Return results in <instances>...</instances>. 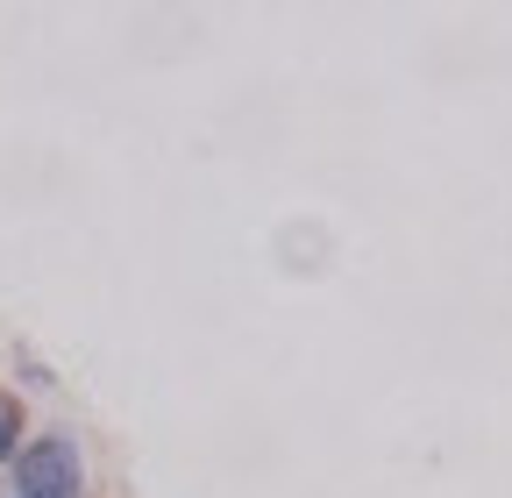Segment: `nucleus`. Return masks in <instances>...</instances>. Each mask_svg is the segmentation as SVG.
Wrapping results in <instances>:
<instances>
[{
	"instance_id": "obj_1",
	"label": "nucleus",
	"mask_w": 512,
	"mask_h": 498,
	"mask_svg": "<svg viewBox=\"0 0 512 498\" xmlns=\"http://www.w3.org/2000/svg\"><path fill=\"white\" fill-rule=\"evenodd\" d=\"M86 449L64 427H36L8 463V498H86Z\"/></svg>"
},
{
	"instance_id": "obj_2",
	"label": "nucleus",
	"mask_w": 512,
	"mask_h": 498,
	"mask_svg": "<svg viewBox=\"0 0 512 498\" xmlns=\"http://www.w3.org/2000/svg\"><path fill=\"white\" fill-rule=\"evenodd\" d=\"M29 399L15 392V385H0V470H8L15 456H22V442H29Z\"/></svg>"
},
{
	"instance_id": "obj_3",
	"label": "nucleus",
	"mask_w": 512,
	"mask_h": 498,
	"mask_svg": "<svg viewBox=\"0 0 512 498\" xmlns=\"http://www.w3.org/2000/svg\"><path fill=\"white\" fill-rule=\"evenodd\" d=\"M15 392H22V399H50V392H57V370H50L29 342H15Z\"/></svg>"
}]
</instances>
